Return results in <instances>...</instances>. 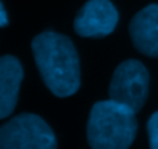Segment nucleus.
Instances as JSON below:
<instances>
[{
  "label": "nucleus",
  "instance_id": "obj_1",
  "mask_svg": "<svg viewBox=\"0 0 158 149\" xmlns=\"http://www.w3.org/2000/svg\"><path fill=\"white\" fill-rule=\"evenodd\" d=\"M31 48L48 89L61 99L74 96L80 88V62L71 39L46 31L34 37Z\"/></svg>",
  "mask_w": 158,
  "mask_h": 149
},
{
  "label": "nucleus",
  "instance_id": "obj_2",
  "mask_svg": "<svg viewBox=\"0 0 158 149\" xmlns=\"http://www.w3.org/2000/svg\"><path fill=\"white\" fill-rule=\"evenodd\" d=\"M135 111L114 101H97L89 114L86 137L92 149H129L137 135Z\"/></svg>",
  "mask_w": 158,
  "mask_h": 149
},
{
  "label": "nucleus",
  "instance_id": "obj_3",
  "mask_svg": "<svg viewBox=\"0 0 158 149\" xmlns=\"http://www.w3.org/2000/svg\"><path fill=\"white\" fill-rule=\"evenodd\" d=\"M0 149H57V140L42 117L20 114L0 126Z\"/></svg>",
  "mask_w": 158,
  "mask_h": 149
},
{
  "label": "nucleus",
  "instance_id": "obj_4",
  "mask_svg": "<svg viewBox=\"0 0 158 149\" xmlns=\"http://www.w3.org/2000/svg\"><path fill=\"white\" fill-rule=\"evenodd\" d=\"M149 94V72L138 60H126L120 63L109 85V99L118 101L138 112Z\"/></svg>",
  "mask_w": 158,
  "mask_h": 149
},
{
  "label": "nucleus",
  "instance_id": "obj_5",
  "mask_svg": "<svg viewBox=\"0 0 158 149\" xmlns=\"http://www.w3.org/2000/svg\"><path fill=\"white\" fill-rule=\"evenodd\" d=\"M118 23V12L110 0H89L74 20V29L81 37H106Z\"/></svg>",
  "mask_w": 158,
  "mask_h": 149
},
{
  "label": "nucleus",
  "instance_id": "obj_6",
  "mask_svg": "<svg viewBox=\"0 0 158 149\" xmlns=\"http://www.w3.org/2000/svg\"><path fill=\"white\" fill-rule=\"evenodd\" d=\"M132 43L141 54L158 57V5L143 8L129 25Z\"/></svg>",
  "mask_w": 158,
  "mask_h": 149
},
{
  "label": "nucleus",
  "instance_id": "obj_7",
  "mask_svg": "<svg viewBox=\"0 0 158 149\" xmlns=\"http://www.w3.org/2000/svg\"><path fill=\"white\" fill-rule=\"evenodd\" d=\"M23 68L12 55L0 57V120L9 117L17 104Z\"/></svg>",
  "mask_w": 158,
  "mask_h": 149
},
{
  "label": "nucleus",
  "instance_id": "obj_8",
  "mask_svg": "<svg viewBox=\"0 0 158 149\" xmlns=\"http://www.w3.org/2000/svg\"><path fill=\"white\" fill-rule=\"evenodd\" d=\"M148 134L151 149H158V111L151 115L148 121Z\"/></svg>",
  "mask_w": 158,
  "mask_h": 149
},
{
  "label": "nucleus",
  "instance_id": "obj_9",
  "mask_svg": "<svg viewBox=\"0 0 158 149\" xmlns=\"http://www.w3.org/2000/svg\"><path fill=\"white\" fill-rule=\"evenodd\" d=\"M8 23H9V20H8L6 11H5V8H3V3L0 2V28L8 26Z\"/></svg>",
  "mask_w": 158,
  "mask_h": 149
}]
</instances>
